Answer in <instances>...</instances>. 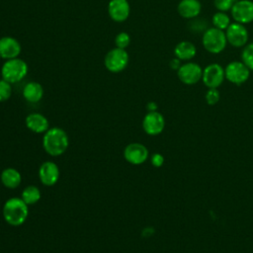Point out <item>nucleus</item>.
Masks as SVG:
<instances>
[{
    "mask_svg": "<svg viewBox=\"0 0 253 253\" xmlns=\"http://www.w3.org/2000/svg\"><path fill=\"white\" fill-rule=\"evenodd\" d=\"M69 144L67 133L60 127L48 128L42 138V146L45 152L51 156L63 154Z\"/></svg>",
    "mask_w": 253,
    "mask_h": 253,
    "instance_id": "obj_1",
    "label": "nucleus"
},
{
    "mask_svg": "<svg viewBox=\"0 0 253 253\" xmlns=\"http://www.w3.org/2000/svg\"><path fill=\"white\" fill-rule=\"evenodd\" d=\"M28 215V205L21 198H11L4 204L3 216L8 224L19 226L26 221Z\"/></svg>",
    "mask_w": 253,
    "mask_h": 253,
    "instance_id": "obj_2",
    "label": "nucleus"
},
{
    "mask_svg": "<svg viewBox=\"0 0 253 253\" xmlns=\"http://www.w3.org/2000/svg\"><path fill=\"white\" fill-rule=\"evenodd\" d=\"M202 44L204 48L212 54L223 51L227 45L225 32L214 27L209 28L202 36Z\"/></svg>",
    "mask_w": 253,
    "mask_h": 253,
    "instance_id": "obj_3",
    "label": "nucleus"
},
{
    "mask_svg": "<svg viewBox=\"0 0 253 253\" xmlns=\"http://www.w3.org/2000/svg\"><path fill=\"white\" fill-rule=\"evenodd\" d=\"M28 74V64L25 60L16 57L8 59L1 67V76L11 84L24 79Z\"/></svg>",
    "mask_w": 253,
    "mask_h": 253,
    "instance_id": "obj_4",
    "label": "nucleus"
},
{
    "mask_svg": "<svg viewBox=\"0 0 253 253\" xmlns=\"http://www.w3.org/2000/svg\"><path fill=\"white\" fill-rule=\"evenodd\" d=\"M128 60L129 56L126 49L114 47L105 55L104 64L110 72L119 73L127 66Z\"/></svg>",
    "mask_w": 253,
    "mask_h": 253,
    "instance_id": "obj_5",
    "label": "nucleus"
},
{
    "mask_svg": "<svg viewBox=\"0 0 253 253\" xmlns=\"http://www.w3.org/2000/svg\"><path fill=\"white\" fill-rule=\"evenodd\" d=\"M250 69L242 62L234 60L229 62L224 68L225 79L235 85H241L246 82L250 76Z\"/></svg>",
    "mask_w": 253,
    "mask_h": 253,
    "instance_id": "obj_6",
    "label": "nucleus"
},
{
    "mask_svg": "<svg viewBox=\"0 0 253 253\" xmlns=\"http://www.w3.org/2000/svg\"><path fill=\"white\" fill-rule=\"evenodd\" d=\"M227 43L233 47H244L249 40V34L245 25L234 22L224 31Z\"/></svg>",
    "mask_w": 253,
    "mask_h": 253,
    "instance_id": "obj_7",
    "label": "nucleus"
},
{
    "mask_svg": "<svg viewBox=\"0 0 253 253\" xmlns=\"http://www.w3.org/2000/svg\"><path fill=\"white\" fill-rule=\"evenodd\" d=\"M224 79V68L219 63H211L203 69L202 81L208 88H218Z\"/></svg>",
    "mask_w": 253,
    "mask_h": 253,
    "instance_id": "obj_8",
    "label": "nucleus"
},
{
    "mask_svg": "<svg viewBox=\"0 0 253 253\" xmlns=\"http://www.w3.org/2000/svg\"><path fill=\"white\" fill-rule=\"evenodd\" d=\"M203 68L193 61H186L177 70L179 80L186 85H194L202 80Z\"/></svg>",
    "mask_w": 253,
    "mask_h": 253,
    "instance_id": "obj_9",
    "label": "nucleus"
},
{
    "mask_svg": "<svg viewBox=\"0 0 253 253\" xmlns=\"http://www.w3.org/2000/svg\"><path fill=\"white\" fill-rule=\"evenodd\" d=\"M234 22L246 25L253 22V1L237 0L230 10Z\"/></svg>",
    "mask_w": 253,
    "mask_h": 253,
    "instance_id": "obj_10",
    "label": "nucleus"
},
{
    "mask_svg": "<svg viewBox=\"0 0 253 253\" xmlns=\"http://www.w3.org/2000/svg\"><path fill=\"white\" fill-rule=\"evenodd\" d=\"M165 126L164 117L157 111L148 112L142 121L143 130L149 135H157L162 132Z\"/></svg>",
    "mask_w": 253,
    "mask_h": 253,
    "instance_id": "obj_11",
    "label": "nucleus"
},
{
    "mask_svg": "<svg viewBox=\"0 0 253 253\" xmlns=\"http://www.w3.org/2000/svg\"><path fill=\"white\" fill-rule=\"evenodd\" d=\"M125 159L133 165H140L146 161L148 158L147 148L138 142L129 143L126 146L124 150Z\"/></svg>",
    "mask_w": 253,
    "mask_h": 253,
    "instance_id": "obj_12",
    "label": "nucleus"
},
{
    "mask_svg": "<svg viewBox=\"0 0 253 253\" xmlns=\"http://www.w3.org/2000/svg\"><path fill=\"white\" fill-rule=\"evenodd\" d=\"M110 18L118 23L126 21L130 13V6L127 0H110L108 4Z\"/></svg>",
    "mask_w": 253,
    "mask_h": 253,
    "instance_id": "obj_13",
    "label": "nucleus"
},
{
    "mask_svg": "<svg viewBox=\"0 0 253 253\" xmlns=\"http://www.w3.org/2000/svg\"><path fill=\"white\" fill-rule=\"evenodd\" d=\"M39 177L43 185L53 186L59 179L58 166L51 161L43 162L39 169Z\"/></svg>",
    "mask_w": 253,
    "mask_h": 253,
    "instance_id": "obj_14",
    "label": "nucleus"
},
{
    "mask_svg": "<svg viewBox=\"0 0 253 253\" xmlns=\"http://www.w3.org/2000/svg\"><path fill=\"white\" fill-rule=\"evenodd\" d=\"M20 42L12 37H3L0 39V57L6 60L16 58L21 53Z\"/></svg>",
    "mask_w": 253,
    "mask_h": 253,
    "instance_id": "obj_15",
    "label": "nucleus"
},
{
    "mask_svg": "<svg viewBox=\"0 0 253 253\" xmlns=\"http://www.w3.org/2000/svg\"><path fill=\"white\" fill-rule=\"evenodd\" d=\"M177 11L182 18L191 20L199 17L202 12V4L199 0H181L178 3Z\"/></svg>",
    "mask_w": 253,
    "mask_h": 253,
    "instance_id": "obj_16",
    "label": "nucleus"
},
{
    "mask_svg": "<svg viewBox=\"0 0 253 253\" xmlns=\"http://www.w3.org/2000/svg\"><path fill=\"white\" fill-rule=\"evenodd\" d=\"M26 126L33 132L43 133L48 129V121L40 113H32L26 118Z\"/></svg>",
    "mask_w": 253,
    "mask_h": 253,
    "instance_id": "obj_17",
    "label": "nucleus"
},
{
    "mask_svg": "<svg viewBox=\"0 0 253 253\" xmlns=\"http://www.w3.org/2000/svg\"><path fill=\"white\" fill-rule=\"evenodd\" d=\"M197 54L196 45L189 41H182L174 47V55L181 61H190Z\"/></svg>",
    "mask_w": 253,
    "mask_h": 253,
    "instance_id": "obj_18",
    "label": "nucleus"
},
{
    "mask_svg": "<svg viewBox=\"0 0 253 253\" xmlns=\"http://www.w3.org/2000/svg\"><path fill=\"white\" fill-rule=\"evenodd\" d=\"M23 96L30 103H38L43 96V88L38 82H29L23 89Z\"/></svg>",
    "mask_w": 253,
    "mask_h": 253,
    "instance_id": "obj_19",
    "label": "nucleus"
},
{
    "mask_svg": "<svg viewBox=\"0 0 253 253\" xmlns=\"http://www.w3.org/2000/svg\"><path fill=\"white\" fill-rule=\"evenodd\" d=\"M2 184L9 189H16L22 181L20 172L15 168H6L2 171L0 176Z\"/></svg>",
    "mask_w": 253,
    "mask_h": 253,
    "instance_id": "obj_20",
    "label": "nucleus"
},
{
    "mask_svg": "<svg viewBox=\"0 0 253 253\" xmlns=\"http://www.w3.org/2000/svg\"><path fill=\"white\" fill-rule=\"evenodd\" d=\"M28 206L35 205L38 203L41 199V191L36 186H28L26 187L22 192V198H21Z\"/></svg>",
    "mask_w": 253,
    "mask_h": 253,
    "instance_id": "obj_21",
    "label": "nucleus"
},
{
    "mask_svg": "<svg viewBox=\"0 0 253 253\" xmlns=\"http://www.w3.org/2000/svg\"><path fill=\"white\" fill-rule=\"evenodd\" d=\"M211 23L214 28L221 31H225L231 24V21H230L229 15H227L226 12L217 11L216 13L213 14L211 18Z\"/></svg>",
    "mask_w": 253,
    "mask_h": 253,
    "instance_id": "obj_22",
    "label": "nucleus"
},
{
    "mask_svg": "<svg viewBox=\"0 0 253 253\" xmlns=\"http://www.w3.org/2000/svg\"><path fill=\"white\" fill-rule=\"evenodd\" d=\"M188 28L194 34H204L209 29V24L208 21L197 17L190 20V22L188 23Z\"/></svg>",
    "mask_w": 253,
    "mask_h": 253,
    "instance_id": "obj_23",
    "label": "nucleus"
},
{
    "mask_svg": "<svg viewBox=\"0 0 253 253\" xmlns=\"http://www.w3.org/2000/svg\"><path fill=\"white\" fill-rule=\"evenodd\" d=\"M241 61L253 71V42L246 44L241 52Z\"/></svg>",
    "mask_w": 253,
    "mask_h": 253,
    "instance_id": "obj_24",
    "label": "nucleus"
},
{
    "mask_svg": "<svg viewBox=\"0 0 253 253\" xmlns=\"http://www.w3.org/2000/svg\"><path fill=\"white\" fill-rule=\"evenodd\" d=\"M11 95H12L11 83L2 78L0 80V102L7 101L11 97Z\"/></svg>",
    "mask_w": 253,
    "mask_h": 253,
    "instance_id": "obj_25",
    "label": "nucleus"
},
{
    "mask_svg": "<svg viewBox=\"0 0 253 253\" xmlns=\"http://www.w3.org/2000/svg\"><path fill=\"white\" fill-rule=\"evenodd\" d=\"M130 43V37L127 33L126 32H122L120 34H118L115 38V44H116V47H119V48H123V49H126L128 44Z\"/></svg>",
    "mask_w": 253,
    "mask_h": 253,
    "instance_id": "obj_26",
    "label": "nucleus"
},
{
    "mask_svg": "<svg viewBox=\"0 0 253 253\" xmlns=\"http://www.w3.org/2000/svg\"><path fill=\"white\" fill-rule=\"evenodd\" d=\"M205 98H206V102L209 105L213 106V105H215L219 101L220 93L217 90V88H209V90L206 93Z\"/></svg>",
    "mask_w": 253,
    "mask_h": 253,
    "instance_id": "obj_27",
    "label": "nucleus"
},
{
    "mask_svg": "<svg viewBox=\"0 0 253 253\" xmlns=\"http://www.w3.org/2000/svg\"><path fill=\"white\" fill-rule=\"evenodd\" d=\"M237 0H213V6L219 12L230 11Z\"/></svg>",
    "mask_w": 253,
    "mask_h": 253,
    "instance_id": "obj_28",
    "label": "nucleus"
},
{
    "mask_svg": "<svg viewBox=\"0 0 253 253\" xmlns=\"http://www.w3.org/2000/svg\"><path fill=\"white\" fill-rule=\"evenodd\" d=\"M164 163V157L160 153H154L151 156V164L154 167H161Z\"/></svg>",
    "mask_w": 253,
    "mask_h": 253,
    "instance_id": "obj_29",
    "label": "nucleus"
},
{
    "mask_svg": "<svg viewBox=\"0 0 253 253\" xmlns=\"http://www.w3.org/2000/svg\"><path fill=\"white\" fill-rule=\"evenodd\" d=\"M170 67L172 68V69H174V70H178L179 68H180V66L182 65L181 64V60L180 59H178L177 57H174L171 61H170Z\"/></svg>",
    "mask_w": 253,
    "mask_h": 253,
    "instance_id": "obj_30",
    "label": "nucleus"
},
{
    "mask_svg": "<svg viewBox=\"0 0 253 253\" xmlns=\"http://www.w3.org/2000/svg\"><path fill=\"white\" fill-rule=\"evenodd\" d=\"M147 109L149 110V112H153V111H156L157 106H156V104H155L154 102H150V103H148V105H147Z\"/></svg>",
    "mask_w": 253,
    "mask_h": 253,
    "instance_id": "obj_31",
    "label": "nucleus"
},
{
    "mask_svg": "<svg viewBox=\"0 0 253 253\" xmlns=\"http://www.w3.org/2000/svg\"><path fill=\"white\" fill-rule=\"evenodd\" d=\"M0 58H1V57H0Z\"/></svg>",
    "mask_w": 253,
    "mask_h": 253,
    "instance_id": "obj_32",
    "label": "nucleus"
}]
</instances>
